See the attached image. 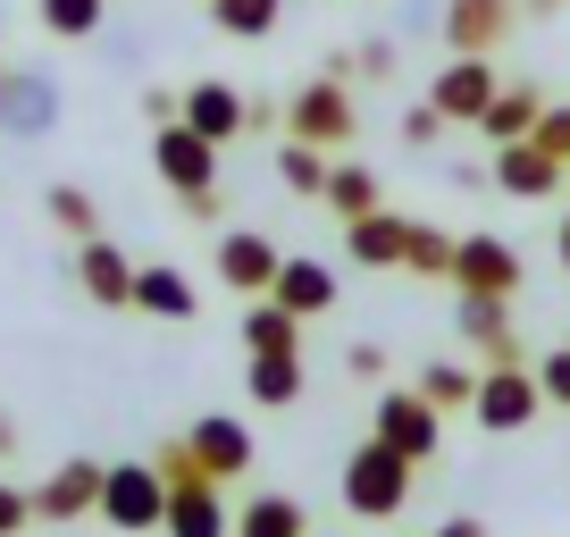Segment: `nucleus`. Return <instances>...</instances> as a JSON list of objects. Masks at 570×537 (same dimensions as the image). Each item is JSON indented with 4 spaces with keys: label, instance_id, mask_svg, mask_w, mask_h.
<instances>
[{
    "label": "nucleus",
    "instance_id": "nucleus-37",
    "mask_svg": "<svg viewBox=\"0 0 570 537\" xmlns=\"http://www.w3.org/2000/svg\"><path fill=\"white\" fill-rule=\"evenodd\" d=\"M353 76H370V85H386V76H394V42H370V51H353Z\"/></svg>",
    "mask_w": 570,
    "mask_h": 537
},
{
    "label": "nucleus",
    "instance_id": "nucleus-4",
    "mask_svg": "<svg viewBox=\"0 0 570 537\" xmlns=\"http://www.w3.org/2000/svg\"><path fill=\"white\" fill-rule=\"evenodd\" d=\"M101 520L118 537H151L168 520V479L160 462H109L101 470Z\"/></svg>",
    "mask_w": 570,
    "mask_h": 537
},
{
    "label": "nucleus",
    "instance_id": "nucleus-15",
    "mask_svg": "<svg viewBox=\"0 0 570 537\" xmlns=\"http://www.w3.org/2000/svg\"><path fill=\"white\" fill-rule=\"evenodd\" d=\"M135 268L109 235H92V244H76V286L92 294V311H135Z\"/></svg>",
    "mask_w": 570,
    "mask_h": 537
},
{
    "label": "nucleus",
    "instance_id": "nucleus-27",
    "mask_svg": "<svg viewBox=\"0 0 570 537\" xmlns=\"http://www.w3.org/2000/svg\"><path fill=\"white\" fill-rule=\"evenodd\" d=\"M327 168H336V152H320V144H294V135L277 144V185H285V194L320 202V194H327Z\"/></svg>",
    "mask_w": 570,
    "mask_h": 537
},
{
    "label": "nucleus",
    "instance_id": "nucleus-35",
    "mask_svg": "<svg viewBox=\"0 0 570 537\" xmlns=\"http://www.w3.org/2000/svg\"><path fill=\"white\" fill-rule=\"evenodd\" d=\"M537 387H546V403H562V412H570V344H553V353L537 361Z\"/></svg>",
    "mask_w": 570,
    "mask_h": 537
},
{
    "label": "nucleus",
    "instance_id": "nucleus-22",
    "mask_svg": "<svg viewBox=\"0 0 570 537\" xmlns=\"http://www.w3.org/2000/svg\"><path fill=\"white\" fill-rule=\"evenodd\" d=\"M244 387H252V403L261 412H294L303 403V353H252V370H244Z\"/></svg>",
    "mask_w": 570,
    "mask_h": 537
},
{
    "label": "nucleus",
    "instance_id": "nucleus-25",
    "mask_svg": "<svg viewBox=\"0 0 570 537\" xmlns=\"http://www.w3.org/2000/svg\"><path fill=\"white\" fill-rule=\"evenodd\" d=\"M537 109H546V92H537V85H503L495 109L479 118V135H487V144H529V135H537Z\"/></svg>",
    "mask_w": 570,
    "mask_h": 537
},
{
    "label": "nucleus",
    "instance_id": "nucleus-36",
    "mask_svg": "<svg viewBox=\"0 0 570 537\" xmlns=\"http://www.w3.org/2000/svg\"><path fill=\"white\" fill-rule=\"evenodd\" d=\"M26 520H35V496H18V487L0 479V537H18Z\"/></svg>",
    "mask_w": 570,
    "mask_h": 537
},
{
    "label": "nucleus",
    "instance_id": "nucleus-7",
    "mask_svg": "<svg viewBox=\"0 0 570 537\" xmlns=\"http://www.w3.org/2000/svg\"><path fill=\"white\" fill-rule=\"evenodd\" d=\"M218 160H227V152L210 144V135H194V126L185 118H168V126H151V168H160V185L168 194H210L218 185Z\"/></svg>",
    "mask_w": 570,
    "mask_h": 537
},
{
    "label": "nucleus",
    "instance_id": "nucleus-28",
    "mask_svg": "<svg viewBox=\"0 0 570 537\" xmlns=\"http://www.w3.org/2000/svg\"><path fill=\"white\" fill-rule=\"evenodd\" d=\"M277 18H285V0H210V26L227 42H268Z\"/></svg>",
    "mask_w": 570,
    "mask_h": 537
},
{
    "label": "nucleus",
    "instance_id": "nucleus-24",
    "mask_svg": "<svg viewBox=\"0 0 570 537\" xmlns=\"http://www.w3.org/2000/svg\"><path fill=\"white\" fill-rule=\"evenodd\" d=\"M235 537H311V512H303V496H285V487H261V496L235 512Z\"/></svg>",
    "mask_w": 570,
    "mask_h": 537
},
{
    "label": "nucleus",
    "instance_id": "nucleus-1",
    "mask_svg": "<svg viewBox=\"0 0 570 537\" xmlns=\"http://www.w3.org/2000/svg\"><path fill=\"white\" fill-rule=\"evenodd\" d=\"M411 487H420V462H403L386 437H361V446L344 453V470H336V496H344L353 520H403Z\"/></svg>",
    "mask_w": 570,
    "mask_h": 537
},
{
    "label": "nucleus",
    "instance_id": "nucleus-46",
    "mask_svg": "<svg viewBox=\"0 0 570 537\" xmlns=\"http://www.w3.org/2000/svg\"><path fill=\"white\" fill-rule=\"evenodd\" d=\"M562 344H570V336H562Z\"/></svg>",
    "mask_w": 570,
    "mask_h": 537
},
{
    "label": "nucleus",
    "instance_id": "nucleus-26",
    "mask_svg": "<svg viewBox=\"0 0 570 537\" xmlns=\"http://www.w3.org/2000/svg\"><path fill=\"white\" fill-rule=\"evenodd\" d=\"M303 328L311 320H294L285 303H268V294H261V303L244 311V353H303Z\"/></svg>",
    "mask_w": 570,
    "mask_h": 537
},
{
    "label": "nucleus",
    "instance_id": "nucleus-39",
    "mask_svg": "<svg viewBox=\"0 0 570 537\" xmlns=\"http://www.w3.org/2000/svg\"><path fill=\"white\" fill-rule=\"evenodd\" d=\"M177 211H185V218H194V227H218V211H227V202H218V185H210V194H185V202H177Z\"/></svg>",
    "mask_w": 570,
    "mask_h": 537
},
{
    "label": "nucleus",
    "instance_id": "nucleus-5",
    "mask_svg": "<svg viewBox=\"0 0 570 537\" xmlns=\"http://www.w3.org/2000/svg\"><path fill=\"white\" fill-rule=\"evenodd\" d=\"M370 437H386L403 462H436V446H445V412L428 403L420 387H386L370 412Z\"/></svg>",
    "mask_w": 570,
    "mask_h": 537
},
{
    "label": "nucleus",
    "instance_id": "nucleus-20",
    "mask_svg": "<svg viewBox=\"0 0 570 537\" xmlns=\"http://www.w3.org/2000/svg\"><path fill=\"white\" fill-rule=\"evenodd\" d=\"M135 311H142V320H194L202 294H194V277H185V268L142 261V268H135Z\"/></svg>",
    "mask_w": 570,
    "mask_h": 537
},
{
    "label": "nucleus",
    "instance_id": "nucleus-3",
    "mask_svg": "<svg viewBox=\"0 0 570 537\" xmlns=\"http://www.w3.org/2000/svg\"><path fill=\"white\" fill-rule=\"evenodd\" d=\"M537 412H546L537 361H495V370H479V403H470V420H479L487 437H520V429H537Z\"/></svg>",
    "mask_w": 570,
    "mask_h": 537
},
{
    "label": "nucleus",
    "instance_id": "nucleus-40",
    "mask_svg": "<svg viewBox=\"0 0 570 537\" xmlns=\"http://www.w3.org/2000/svg\"><path fill=\"white\" fill-rule=\"evenodd\" d=\"M436 537H487V520L479 512H453V520H436Z\"/></svg>",
    "mask_w": 570,
    "mask_h": 537
},
{
    "label": "nucleus",
    "instance_id": "nucleus-10",
    "mask_svg": "<svg viewBox=\"0 0 570 537\" xmlns=\"http://www.w3.org/2000/svg\"><path fill=\"white\" fill-rule=\"evenodd\" d=\"M177 118L227 152L235 135L252 126V92H244V85H227V76H202V85H185V92H177Z\"/></svg>",
    "mask_w": 570,
    "mask_h": 537
},
{
    "label": "nucleus",
    "instance_id": "nucleus-9",
    "mask_svg": "<svg viewBox=\"0 0 570 537\" xmlns=\"http://www.w3.org/2000/svg\"><path fill=\"white\" fill-rule=\"evenodd\" d=\"M210 268H218V286H227V294L261 303V294L277 286L285 252H277V235H261V227H227V235H218V252H210Z\"/></svg>",
    "mask_w": 570,
    "mask_h": 537
},
{
    "label": "nucleus",
    "instance_id": "nucleus-44",
    "mask_svg": "<svg viewBox=\"0 0 570 537\" xmlns=\"http://www.w3.org/2000/svg\"><path fill=\"white\" fill-rule=\"evenodd\" d=\"M0 109H9V68H0Z\"/></svg>",
    "mask_w": 570,
    "mask_h": 537
},
{
    "label": "nucleus",
    "instance_id": "nucleus-2",
    "mask_svg": "<svg viewBox=\"0 0 570 537\" xmlns=\"http://www.w3.org/2000/svg\"><path fill=\"white\" fill-rule=\"evenodd\" d=\"M285 135L294 144H320V152H344L361 135V101H353V85L344 76H311V85H294V101H285Z\"/></svg>",
    "mask_w": 570,
    "mask_h": 537
},
{
    "label": "nucleus",
    "instance_id": "nucleus-41",
    "mask_svg": "<svg viewBox=\"0 0 570 537\" xmlns=\"http://www.w3.org/2000/svg\"><path fill=\"white\" fill-rule=\"evenodd\" d=\"M570 0H520V18H562Z\"/></svg>",
    "mask_w": 570,
    "mask_h": 537
},
{
    "label": "nucleus",
    "instance_id": "nucleus-17",
    "mask_svg": "<svg viewBox=\"0 0 570 537\" xmlns=\"http://www.w3.org/2000/svg\"><path fill=\"white\" fill-rule=\"evenodd\" d=\"M268 303H285L294 320H327V311H336V268L311 261V252H285V268H277V286H268Z\"/></svg>",
    "mask_w": 570,
    "mask_h": 537
},
{
    "label": "nucleus",
    "instance_id": "nucleus-13",
    "mask_svg": "<svg viewBox=\"0 0 570 537\" xmlns=\"http://www.w3.org/2000/svg\"><path fill=\"white\" fill-rule=\"evenodd\" d=\"M520 26V0H445V51H503Z\"/></svg>",
    "mask_w": 570,
    "mask_h": 537
},
{
    "label": "nucleus",
    "instance_id": "nucleus-16",
    "mask_svg": "<svg viewBox=\"0 0 570 537\" xmlns=\"http://www.w3.org/2000/svg\"><path fill=\"white\" fill-rule=\"evenodd\" d=\"M487 177H495V194H512V202H553L570 168L553 160V152H537V144H495V168H487Z\"/></svg>",
    "mask_w": 570,
    "mask_h": 537
},
{
    "label": "nucleus",
    "instance_id": "nucleus-19",
    "mask_svg": "<svg viewBox=\"0 0 570 537\" xmlns=\"http://www.w3.org/2000/svg\"><path fill=\"white\" fill-rule=\"evenodd\" d=\"M344 252H353V268H403L411 252V218L403 211H370L344 227Z\"/></svg>",
    "mask_w": 570,
    "mask_h": 537
},
{
    "label": "nucleus",
    "instance_id": "nucleus-12",
    "mask_svg": "<svg viewBox=\"0 0 570 537\" xmlns=\"http://www.w3.org/2000/svg\"><path fill=\"white\" fill-rule=\"evenodd\" d=\"M160 537H235V512H227V487L218 479H168V520Z\"/></svg>",
    "mask_w": 570,
    "mask_h": 537
},
{
    "label": "nucleus",
    "instance_id": "nucleus-23",
    "mask_svg": "<svg viewBox=\"0 0 570 537\" xmlns=\"http://www.w3.org/2000/svg\"><path fill=\"white\" fill-rule=\"evenodd\" d=\"M327 211L344 218V227H353V218H370V211H386V177H377V168H361V160H336L327 168Z\"/></svg>",
    "mask_w": 570,
    "mask_h": 537
},
{
    "label": "nucleus",
    "instance_id": "nucleus-18",
    "mask_svg": "<svg viewBox=\"0 0 570 537\" xmlns=\"http://www.w3.org/2000/svg\"><path fill=\"white\" fill-rule=\"evenodd\" d=\"M462 344L495 370V361H520V336H512V303H487V294H462Z\"/></svg>",
    "mask_w": 570,
    "mask_h": 537
},
{
    "label": "nucleus",
    "instance_id": "nucleus-14",
    "mask_svg": "<svg viewBox=\"0 0 570 537\" xmlns=\"http://www.w3.org/2000/svg\"><path fill=\"white\" fill-rule=\"evenodd\" d=\"M185 446H194V462L210 470L218 487H235L252 470V453H261V446H252V429H244V420H227V412H202L194 429H185Z\"/></svg>",
    "mask_w": 570,
    "mask_h": 537
},
{
    "label": "nucleus",
    "instance_id": "nucleus-45",
    "mask_svg": "<svg viewBox=\"0 0 570 537\" xmlns=\"http://www.w3.org/2000/svg\"><path fill=\"white\" fill-rule=\"evenodd\" d=\"M202 9H210V0H202Z\"/></svg>",
    "mask_w": 570,
    "mask_h": 537
},
{
    "label": "nucleus",
    "instance_id": "nucleus-32",
    "mask_svg": "<svg viewBox=\"0 0 570 537\" xmlns=\"http://www.w3.org/2000/svg\"><path fill=\"white\" fill-rule=\"evenodd\" d=\"M42 211H51V227L68 235V244H92V235H101V211H92L85 185H51V194H42Z\"/></svg>",
    "mask_w": 570,
    "mask_h": 537
},
{
    "label": "nucleus",
    "instance_id": "nucleus-33",
    "mask_svg": "<svg viewBox=\"0 0 570 537\" xmlns=\"http://www.w3.org/2000/svg\"><path fill=\"white\" fill-rule=\"evenodd\" d=\"M529 144H537V152H553V160L570 168V109H553V101H546V109H537V135H529Z\"/></svg>",
    "mask_w": 570,
    "mask_h": 537
},
{
    "label": "nucleus",
    "instance_id": "nucleus-29",
    "mask_svg": "<svg viewBox=\"0 0 570 537\" xmlns=\"http://www.w3.org/2000/svg\"><path fill=\"white\" fill-rule=\"evenodd\" d=\"M35 18L51 42H92L109 26V0H35Z\"/></svg>",
    "mask_w": 570,
    "mask_h": 537
},
{
    "label": "nucleus",
    "instance_id": "nucleus-38",
    "mask_svg": "<svg viewBox=\"0 0 570 537\" xmlns=\"http://www.w3.org/2000/svg\"><path fill=\"white\" fill-rule=\"evenodd\" d=\"M344 370H353V378H386V344H353V353H344Z\"/></svg>",
    "mask_w": 570,
    "mask_h": 537
},
{
    "label": "nucleus",
    "instance_id": "nucleus-30",
    "mask_svg": "<svg viewBox=\"0 0 570 537\" xmlns=\"http://www.w3.org/2000/svg\"><path fill=\"white\" fill-rule=\"evenodd\" d=\"M453 244H462V235H445V227H428V218H411L403 268H411V277H428V286H453Z\"/></svg>",
    "mask_w": 570,
    "mask_h": 537
},
{
    "label": "nucleus",
    "instance_id": "nucleus-8",
    "mask_svg": "<svg viewBox=\"0 0 570 537\" xmlns=\"http://www.w3.org/2000/svg\"><path fill=\"white\" fill-rule=\"evenodd\" d=\"M520 277H529V268H520V252L503 244L495 227H479V235H462V244H453V294H487V303H512Z\"/></svg>",
    "mask_w": 570,
    "mask_h": 537
},
{
    "label": "nucleus",
    "instance_id": "nucleus-31",
    "mask_svg": "<svg viewBox=\"0 0 570 537\" xmlns=\"http://www.w3.org/2000/svg\"><path fill=\"white\" fill-rule=\"evenodd\" d=\"M420 394L436 403V412H470V403H479V370H470V361H428Z\"/></svg>",
    "mask_w": 570,
    "mask_h": 537
},
{
    "label": "nucleus",
    "instance_id": "nucleus-21",
    "mask_svg": "<svg viewBox=\"0 0 570 537\" xmlns=\"http://www.w3.org/2000/svg\"><path fill=\"white\" fill-rule=\"evenodd\" d=\"M0 126H18V135H51L59 126V85L42 68H9V109H0Z\"/></svg>",
    "mask_w": 570,
    "mask_h": 537
},
{
    "label": "nucleus",
    "instance_id": "nucleus-42",
    "mask_svg": "<svg viewBox=\"0 0 570 537\" xmlns=\"http://www.w3.org/2000/svg\"><path fill=\"white\" fill-rule=\"evenodd\" d=\"M9 453H18V420L0 412V462H9Z\"/></svg>",
    "mask_w": 570,
    "mask_h": 537
},
{
    "label": "nucleus",
    "instance_id": "nucleus-43",
    "mask_svg": "<svg viewBox=\"0 0 570 537\" xmlns=\"http://www.w3.org/2000/svg\"><path fill=\"white\" fill-rule=\"evenodd\" d=\"M553 252H562V277H570V211H562V235H553Z\"/></svg>",
    "mask_w": 570,
    "mask_h": 537
},
{
    "label": "nucleus",
    "instance_id": "nucleus-6",
    "mask_svg": "<svg viewBox=\"0 0 570 537\" xmlns=\"http://www.w3.org/2000/svg\"><path fill=\"white\" fill-rule=\"evenodd\" d=\"M503 76H495V51H453L445 68L428 76V101L445 109V126H479L487 109H495Z\"/></svg>",
    "mask_w": 570,
    "mask_h": 537
},
{
    "label": "nucleus",
    "instance_id": "nucleus-34",
    "mask_svg": "<svg viewBox=\"0 0 570 537\" xmlns=\"http://www.w3.org/2000/svg\"><path fill=\"white\" fill-rule=\"evenodd\" d=\"M403 144H411V152H436V144H445V109H436V101H420V109L403 118Z\"/></svg>",
    "mask_w": 570,
    "mask_h": 537
},
{
    "label": "nucleus",
    "instance_id": "nucleus-11",
    "mask_svg": "<svg viewBox=\"0 0 570 537\" xmlns=\"http://www.w3.org/2000/svg\"><path fill=\"white\" fill-rule=\"evenodd\" d=\"M101 470H109V462H92V453H68V462H59L51 479L35 487V520H51V529H68V520L101 512Z\"/></svg>",
    "mask_w": 570,
    "mask_h": 537
}]
</instances>
